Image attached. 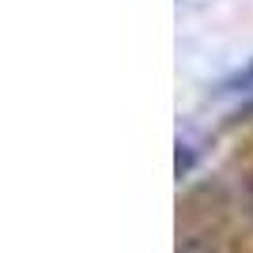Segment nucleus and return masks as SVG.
Segmentation results:
<instances>
[{"label": "nucleus", "instance_id": "f257e3e1", "mask_svg": "<svg viewBox=\"0 0 253 253\" xmlns=\"http://www.w3.org/2000/svg\"><path fill=\"white\" fill-rule=\"evenodd\" d=\"M178 253H219V246L208 242V238H185L178 246Z\"/></svg>", "mask_w": 253, "mask_h": 253}]
</instances>
